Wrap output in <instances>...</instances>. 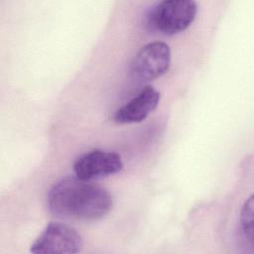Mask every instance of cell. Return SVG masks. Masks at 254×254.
<instances>
[{"label":"cell","mask_w":254,"mask_h":254,"mask_svg":"<svg viewBox=\"0 0 254 254\" xmlns=\"http://www.w3.org/2000/svg\"><path fill=\"white\" fill-rule=\"evenodd\" d=\"M47 204L59 217L77 220H97L112 208V197L106 189L77 178L67 176L49 190Z\"/></svg>","instance_id":"6da1fadb"},{"label":"cell","mask_w":254,"mask_h":254,"mask_svg":"<svg viewBox=\"0 0 254 254\" xmlns=\"http://www.w3.org/2000/svg\"><path fill=\"white\" fill-rule=\"evenodd\" d=\"M197 4L192 0H165L158 3L148 16V24L165 35L185 31L194 21Z\"/></svg>","instance_id":"7a4b0ae2"},{"label":"cell","mask_w":254,"mask_h":254,"mask_svg":"<svg viewBox=\"0 0 254 254\" xmlns=\"http://www.w3.org/2000/svg\"><path fill=\"white\" fill-rule=\"evenodd\" d=\"M81 235L71 226L61 223H49L31 245L35 254H73L82 248Z\"/></svg>","instance_id":"3957f363"},{"label":"cell","mask_w":254,"mask_h":254,"mask_svg":"<svg viewBox=\"0 0 254 254\" xmlns=\"http://www.w3.org/2000/svg\"><path fill=\"white\" fill-rule=\"evenodd\" d=\"M171 64V51L164 42H152L137 53L133 72L142 80H153L167 72Z\"/></svg>","instance_id":"277c9868"},{"label":"cell","mask_w":254,"mask_h":254,"mask_svg":"<svg viewBox=\"0 0 254 254\" xmlns=\"http://www.w3.org/2000/svg\"><path fill=\"white\" fill-rule=\"evenodd\" d=\"M123 168L121 157L114 152L93 150L77 158L73 171L77 178L92 181L120 172Z\"/></svg>","instance_id":"5b68a950"},{"label":"cell","mask_w":254,"mask_h":254,"mask_svg":"<svg viewBox=\"0 0 254 254\" xmlns=\"http://www.w3.org/2000/svg\"><path fill=\"white\" fill-rule=\"evenodd\" d=\"M160 92L152 86H146L136 96L119 107L114 113V120L118 123H136L145 120L158 106Z\"/></svg>","instance_id":"8992f818"},{"label":"cell","mask_w":254,"mask_h":254,"mask_svg":"<svg viewBox=\"0 0 254 254\" xmlns=\"http://www.w3.org/2000/svg\"><path fill=\"white\" fill-rule=\"evenodd\" d=\"M253 196L251 195L244 202L240 215L242 231L251 244L253 242Z\"/></svg>","instance_id":"52a82bcc"}]
</instances>
